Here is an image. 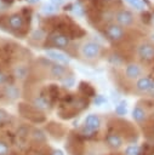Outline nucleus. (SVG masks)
<instances>
[{"label": "nucleus", "mask_w": 154, "mask_h": 155, "mask_svg": "<svg viewBox=\"0 0 154 155\" xmlns=\"http://www.w3.org/2000/svg\"><path fill=\"white\" fill-rule=\"evenodd\" d=\"M79 52H80V54H81L82 58H85L87 61H92V59H96L99 56V53H101V46L96 41L87 40V41H84L80 45Z\"/></svg>", "instance_id": "1"}, {"label": "nucleus", "mask_w": 154, "mask_h": 155, "mask_svg": "<svg viewBox=\"0 0 154 155\" xmlns=\"http://www.w3.org/2000/svg\"><path fill=\"white\" fill-rule=\"evenodd\" d=\"M137 56L141 61L149 62L154 59V45L149 41H142L137 46Z\"/></svg>", "instance_id": "2"}, {"label": "nucleus", "mask_w": 154, "mask_h": 155, "mask_svg": "<svg viewBox=\"0 0 154 155\" xmlns=\"http://www.w3.org/2000/svg\"><path fill=\"white\" fill-rule=\"evenodd\" d=\"M114 19H115L116 24H119V25H121L124 28V27H130V25L133 24L135 16L129 10H119V11L115 12Z\"/></svg>", "instance_id": "3"}, {"label": "nucleus", "mask_w": 154, "mask_h": 155, "mask_svg": "<svg viewBox=\"0 0 154 155\" xmlns=\"http://www.w3.org/2000/svg\"><path fill=\"white\" fill-rule=\"evenodd\" d=\"M105 35L112 41H120L125 35V30H124V28L121 25H119L116 23H112V24L107 25Z\"/></svg>", "instance_id": "4"}, {"label": "nucleus", "mask_w": 154, "mask_h": 155, "mask_svg": "<svg viewBox=\"0 0 154 155\" xmlns=\"http://www.w3.org/2000/svg\"><path fill=\"white\" fill-rule=\"evenodd\" d=\"M99 127H101V119H99V116H97L95 114H91V115L86 116V119H85L82 132L87 133V134H91L95 131H97Z\"/></svg>", "instance_id": "5"}, {"label": "nucleus", "mask_w": 154, "mask_h": 155, "mask_svg": "<svg viewBox=\"0 0 154 155\" xmlns=\"http://www.w3.org/2000/svg\"><path fill=\"white\" fill-rule=\"evenodd\" d=\"M142 73H143V68L137 63H129L124 70V75L127 80H137L141 78Z\"/></svg>", "instance_id": "6"}, {"label": "nucleus", "mask_w": 154, "mask_h": 155, "mask_svg": "<svg viewBox=\"0 0 154 155\" xmlns=\"http://www.w3.org/2000/svg\"><path fill=\"white\" fill-rule=\"evenodd\" d=\"M154 80L148 78V76H141L139 79L136 80V84H135V88L137 92L142 93V94H148L152 85H153Z\"/></svg>", "instance_id": "7"}, {"label": "nucleus", "mask_w": 154, "mask_h": 155, "mask_svg": "<svg viewBox=\"0 0 154 155\" xmlns=\"http://www.w3.org/2000/svg\"><path fill=\"white\" fill-rule=\"evenodd\" d=\"M46 54L53 59L55 62H57V64H68L69 63V58L68 56H65L64 53L57 51V50H47L46 51Z\"/></svg>", "instance_id": "8"}, {"label": "nucleus", "mask_w": 154, "mask_h": 155, "mask_svg": "<svg viewBox=\"0 0 154 155\" xmlns=\"http://www.w3.org/2000/svg\"><path fill=\"white\" fill-rule=\"evenodd\" d=\"M51 41L55 46H58L62 48H65L69 45V38L61 33H53L51 35Z\"/></svg>", "instance_id": "9"}, {"label": "nucleus", "mask_w": 154, "mask_h": 155, "mask_svg": "<svg viewBox=\"0 0 154 155\" xmlns=\"http://www.w3.org/2000/svg\"><path fill=\"white\" fill-rule=\"evenodd\" d=\"M105 143L110 149H119L122 145V139L116 133H109L105 137Z\"/></svg>", "instance_id": "10"}, {"label": "nucleus", "mask_w": 154, "mask_h": 155, "mask_svg": "<svg viewBox=\"0 0 154 155\" xmlns=\"http://www.w3.org/2000/svg\"><path fill=\"white\" fill-rule=\"evenodd\" d=\"M8 25L12 29H21L23 27V17L18 13H13L8 17Z\"/></svg>", "instance_id": "11"}, {"label": "nucleus", "mask_w": 154, "mask_h": 155, "mask_svg": "<svg viewBox=\"0 0 154 155\" xmlns=\"http://www.w3.org/2000/svg\"><path fill=\"white\" fill-rule=\"evenodd\" d=\"M132 117L136 122L142 124L147 119V114H146L144 109H142L141 107H135L133 110H132Z\"/></svg>", "instance_id": "12"}, {"label": "nucleus", "mask_w": 154, "mask_h": 155, "mask_svg": "<svg viewBox=\"0 0 154 155\" xmlns=\"http://www.w3.org/2000/svg\"><path fill=\"white\" fill-rule=\"evenodd\" d=\"M33 105L40 110H47L50 108V103L45 97H35L33 99Z\"/></svg>", "instance_id": "13"}, {"label": "nucleus", "mask_w": 154, "mask_h": 155, "mask_svg": "<svg viewBox=\"0 0 154 155\" xmlns=\"http://www.w3.org/2000/svg\"><path fill=\"white\" fill-rule=\"evenodd\" d=\"M65 73V69L61 64H55L50 68V74L52 78H62Z\"/></svg>", "instance_id": "14"}, {"label": "nucleus", "mask_w": 154, "mask_h": 155, "mask_svg": "<svg viewBox=\"0 0 154 155\" xmlns=\"http://www.w3.org/2000/svg\"><path fill=\"white\" fill-rule=\"evenodd\" d=\"M4 92H5L6 97L10 98V99H15V98H17L18 94H19V91L17 90V87H16V86H12V85L6 86Z\"/></svg>", "instance_id": "15"}, {"label": "nucleus", "mask_w": 154, "mask_h": 155, "mask_svg": "<svg viewBox=\"0 0 154 155\" xmlns=\"http://www.w3.org/2000/svg\"><path fill=\"white\" fill-rule=\"evenodd\" d=\"M139 154H141L139 147L136 145V144L129 145V147L125 149V155H139Z\"/></svg>", "instance_id": "16"}, {"label": "nucleus", "mask_w": 154, "mask_h": 155, "mask_svg": "<svg viewBox=\"0 0 154 155\" xmlns=\"http://www.w3.org/2000/svg\"><path fill=\"white\" fill-rule=\"evenodd\" d=\"M10 147L5 140L0 139V155H10Z\"/></svg>", "instance_id": "17"}, {"label": "nucleus", "mask_w": 154, "mask_h": 155, "mask_svg": "<svg viewBox=\"0 0 154 155\" xmlns=\"http://www.w3.org/2000/svg\"><path fill=\"white\" fill-rule=\"evenodd\" d=\"M115 113L118 115H125L126 114V102H120L115 108Z\"/></svg>", "instance_id": "18"}, {"label": "nucleus", "mask_w": 154, "mask_h": 155, "mask_svg": "<svg viewBox=\"0 0 154 155\" xmlns=\"http://www.w3.org/2000/svg\"><path fill=\"white\" fill-rule=\"evenodd\" d=\"M125 1L137 10H143V2L141 0H125Z\"/></svg>", "instance_id": "19"}, {"label": "nucleus", "mask_w": 154, "mask_h": 155, "mask_svg": "<svg viewBox=\"0 0 154 155\" xmlns=\"http://www.w3.org/2000/svg\"><path fill=\"white\" fill-rule=\"evenodd\" d=\"M10 120V115L7 111H5L4 109H0V125L6 124Z\"/></svg>", "instance_id": "20"}, {"label": "nucleus", "mask_w": 154, "mask_h": 155, "mask_svg": "<svg viewBox=\"0 0 154 155\" xmlns=\"http://www.w3.org/2000/svg\"><path fill=\"white\" fill-rule=\"evenodd\" d=\"M56 11H57V7L53 6L52 4L44 5V7H42V12H44V13H55Z\"/></svg>", "instance_id": "21"}, {"label": "nucleus", "mask_w": 154, "mask_h": 155, "mask_svg": "<svg viewBox=\"0 0 154 155\" xmlns=\"http://www.w3.org/2000/svg\"><path fill=\"white\" fill-rule=\"evenodd\" d=\"M104 102H105V98L103 96H96V98H95V104L96 105H99V104H102Z\"/></svg>", "instance_id": "22"}, {"label": "nucleus", "mask_w": 154, "mask_h": 155, "mask_svg": "<svg viewBox=\"0 0 154 155\" xmlns=\"http://www.w3.org/2000/svg\"><path fill=\"white\" fill-rule=\"evenodd\" d=\"M63 2H64V0H50V4H52V5L56 6V7L61 6Z\"/></svg>", "instance_id": "23"}, {"label": "nucleus", "mask_w": 154, "mask_h": 155, "mask_svg": "<svg viewBox=\"0 0 154 155\" xmlns=\"http://www.w3.org/2000/svg\"><path fill=\"white\" fill-rule=\"evenodd\" d=\"M148 94H149V96H152V97H154V82H153V85H152V87H150V90H149Z\"/></svg>", "instance_id": "24"}, {"label": "nucleus", "mask_w": 154, "mask_h": 155, "mask_svg": "<svg viewBox=\"0 0 154 155\" xmlns=\"http://www.w3.org/2000/svg\"><path fill=\"white\" fill-rule=\"evenodd\" d=\"M4 81H5V76H4V74H1V73H0V85H1Z\"/></svg>", "instance_id": "25"}, {"label": "nucleus", "mask_w": 154, "mask_h": 155, "mask_svg": "<svg viewBox=\"0 0 154 155\" xmlns=\"http://www.w3.org/2000/svg\"><path fill=\"white\" fill-rule=\"evenodd\" d=\"M53 155H63V154H62V151H61V150H56V151L53 153Z\"/></svg>", "instance_id": "26"}, {"label": "nucleus", "mask_w": 154, "mask_h": 155, "mask_svg": "<svg viewBox=\"0 0 154 155\" xmlns=\"http://www.w3.org/2000/svg\"><path fill=\"white\" fill-rule=\"evenodd\" d=\"M39 0H28V2H30V4H35V2H38Z\"/></svg>", "instance_id": "27"}, {"label": "nucleus", "mask_w": 154, "mask_h": 155, "mask_svg": "<svg viewBox=\"0 0 154 155\" xmlns=\"http://www.w3.org/2000/svg\"><path fill=\"white\" fill-rule=\"evenodd\" d=\"M2 1H4V2H6V4H11L13 0H2Z\"/></svg>", "instance_id": "28"}, {"label": "nucleus", "mask_w": 154, "mask_h": 155, "mask_svg": "<svg viewBox=\"0 0 154 155\" xmlns=\"http://www.w3.org/2000/svg\"><path fill=\"white\" fill-rule=\"evenodd\" d=\"M150 38H152V40H154V33H153V34L150 35Z\"/></svg>", "instance_id": "29"}, {"label": "nucleus", "mask_w": 154, "mask_h": 155, "mask_svg": "<svg viewBox=\"0 0 154 155\" xmlns=\"http://www.w3.org/2000/svg\"><path fill=\"white\" fill-rule=\"evenodd\" d=\"M152 22H153V24H154V16L152 17Z\"/></svg>", "instance_id": "30"}]
</instances>
